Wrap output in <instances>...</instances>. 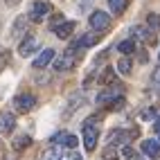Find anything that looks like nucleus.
<instances>
[{"label": "nucleus", "mask_w": 160, "mask_h": 160, "mask_svg": "<svg viewBox=\"0 0 160 160\" xmlns=\"http://www.w3.org/2000/svg\"><path fill=\"white\" fill-rule=\"evenodd\" d=\"M77 50L74 48H70V50H66L63 54L59 57V59H54V70L57 72H66V70H70L74 63H77Z\"/></svg>", "instance_id": "f257e3e1"}, {"label": "nucleus", "mask_w": 160, "mask_h": 160, "mask_svg": "<svg viewBox=\"0 0 160 160\" xmlns=\"http://www.w3.org/2000/svg\"><path fill=\"white\" fill-rule=\"evenodd\" d=\"M92 117L90 120H86V124H83V147L88 149V151H95V144H97V138H99V131L97 126H92Z\"/></svg>", "instance_id": "f03ea898"}, {"label": "nucleus", "mask_w": 160, "mask_h": 160, "mask_svg": "<svg viewBox=\"0 0 160 160\" xmlns=\"http://www.w3.org/2000/svg\"><path fill=\"white\" fill-rule=\"evenodd\" d=\"M88 23H90L92 29L102 32V29H108V25H111V16L106 14V12H99V9H95V12L90 14V18H88Z\"/></svg>", "instance_id": "7ed1b4c3"}, {"label": "nucleus", "mask_w": 160, "mask_h": 160, "mask_svg": "<svg viewBox=\"0 0 160 160\" xmlns=\"http://www.w3.org/2000/svg\"><path fill=\"white\" fill-rule=\"evenodd\" d=\"M50 2H45V0H36L34 5H32V12H29V20H34V23H41L48 14H50Z\"/></svg>", "instance_id": "20e7f679"}, {"label": "nucleus", "mask_w": 160, "mask_h": 160, "mask_svg": "<svg viewBox=\"0 0 160 160\" xmlns=\"http://www.w3.org/2000/svg\"><path fill=\"white\" fill-rule=\"evenodd\" d=\"M14 106H16L18 113H29L36 106V97H34V95H27V92L25 95H18V97L14 99Z\"/></svg>", "instance_id": "39448f33"}, {"label": "nucleus", "mask_w": 160, "mask_h": 160, "mask_svg": "<svg viewBox=\"0 0 160 160\" xmlns=\"http://www.w3.org/2000/svg\"><path fill=\"white\" fill-rule=\"evenodd\" d=\"M36 50H38V38L36 36H25L20 41V45H18V54L20 57H29V54H34Z\"/></svg>", "instance_id": "423d86ee"}, {"label": "nucleus", "mask_w": 160, "mask_h": 160, "mask_svg": "<svg viewBox=\"0 0 160 160\" xmlns=\"http://www.w3.org/2000/svg\"><path fill=\"white\" fill-rule=\"evenodd\" d=\"M122 95H120V88H106V90H102L99 95H97V104H106V102H115V99H120Z\"/></svg>", "instance_id": "0eeeda50"}, {"label": "nucleus", "mask_w": 160, "mask_h": 160, "mask_svg": "<svg viewBox=\"0 0 160 160\" xmlns=\"http://www.w3.org/2000/svg\"><path fill=\"white\" fill-rule=\"evenodd\" d=\"M99 41V34H83L79 41H74V43L70 45V48H74V50H81V48H92L95 43Z\"/></svg>", "instance_id": "6e6552de"}, {"label": "nucleus", "mask_w": 160, "mask_h": 160, "mask_svg": "<svg viewBox=\"0 0 160 160\" xmlns=\"http://www.w3.org/2000/svg\"><path fill=\"white\" fill-rule=\"evenodd\" d=\"M14 126H16V117L12 113H2L0 115V133H12L14 131Z\"/></svg>", "instance_id": "1a4fd4ad"}, {"label": "nucleus", "mask_w": 160, "mask_h": 160, "mask_svg": "<svg viewBox=\"0 0 160 160\" xmlns=\"http://www.w3.org/2000/svg\"><path fill=\"white\" fill-rule=\"evenodd\" d=\"M142 151H144L149 158H158V156H160V140H151V138L144 140V142H142Z\"/></svg>", "instance_id": "9d476101"}, {"label": "nucleus", "mask_w": 160, "mask_h": 160, "mask_svg": "<svg viewBox=\"0 0 160 160\" xmlns=\"http://www.w3.org/2000/svg\"><path fill=\"white\" fill-rule=\"evenodd\" d=\"M74 27H77V23H74V20H63L59 27H54V34H57L59 38H68L72 32H74Z\"/></svg>", "instance_id": "9b49d317"}, {"label": "nucleus", "mask_w": 160, "mask_h": 160, "mask_svg": "<svg viewBox=\"0 0 160 160\" xmlns=\"http://www.w3.org/2000/svg\"><path fill=\"white\" fill-rule=\"evenodd\" d=\"M52 59H54V50H50V48H48V50H43V52H41V54L34 59V63H32V66H34L36 70H38V68H45Z\"/></svg>", "instance_id": "f8f14e48"}, {"label": "nucleus", "mask_w": 160, "mask_h": 160, "mask_svg": "<svg viewBox=\"0 0 160 160\" xmlns=\"http://www.w3.org/2000/svg\"><path fill=\"white\" fill-rule=\"evenodd\" d=\"M54 142L68 147V149H74V147H77V135H72V133H59L54 138Z\"/></svg>", "instance_id": "ddd939ff"}, {"label": "nucleus", "mask_w": 160, "mask_h": 160, "mask_svg": "<svg viewBox=\"0 0 160 160\" xmlns=\"http://www.w3.org/2000/svg\"><path fill=\"white\" fill-rule=\"evenodd\" d=\"M126 140H131V133L129 131H113L111 135H108V144L113 147V144H122V142H126Z\"/></svg>", "instance_id": "4468645a"}, {"label": "nucleus", "mask_w": 160, "mask_h": 160, "mask_svg": "<svg viewBox=\"0 0 160 160\" xmlns=\"http://www.w3.org/2000/svg\"><path fill=\"white\" fill-rule=\"evenodd\" d=\"M131 32H133V36L142 38V41H149V43H153V36H151V32H149L147 27H140V25H135V27H131Z\"/></svg>", "instance_id": "2eb2a0df"}, {"label": "nucleus", "mask_w": 160, "mask_h": 160, "mask_svg": "<svg viewBox=\"0 0 160 160\" xmlns=\"http://www.w3.org/2000/svg\"><path fill=\"white\" fill-rule=\"evenodd\" d=\"M25 27H27V18H16V23H14V29H12V38H18L20 36V32H25Z\"/></svg>", "instance_id": "dca6fc26"}, {"label": "nucleus", "mask_w": 160, "mask_h": 160, "mask_svg": "<svg viewBox=\"0 0 160 160\" xmlns=\"http://www.w3.org/2000/svg\"><path fill=\"white\" fill-rule=\"evenodd\" d=\"M126 5H129V0H108V7L113 14H122L126 9Z\"/></svg>", "instance_id": "f3484780"}, {"label": "nucleus", "mask_w": 160, "mask_h": 160, "mask_svg": "<svg viewBox=\"0 0 160 160\" xmlns=\"http://www.w3.org/2000/svg\"><path fill=\"white\" fill-rule=\"evenodd\" d=\"M117 70H120L122 74H131V70H133V63H131V59L122 57L120 61H117Z\"/></svg>", "instance_id": "a211bd4d"}, {"label": "nucleus", "mask_w": 160, "mask_h": 160, "mask_svg": "<svg viewBox=\"0 0 160 160\" xmlns=\"http://www.w3.org/2000/svg\"><path fill=\"white\" fill-rule=\"evenodd\" d=\"M29 142H32V138H29V135H18L16 140H14V149H16V151H20V149H27Z\"/></svg>", "instance_id": "6ab92c4d"}, {"label": "nucleus", "mask_w": 160, "mask_h": 160, "mask_svg": "<svg viewBox=\"0 0 160 160\" xmlns=\"http://www.w3.org/2000/svg\"><path fill=\"white\" fill-rule=\"evenodd\" d=\"M117 50H120L122 52V54H131V52L135 50V43H133V41L129 38V41H122V43L120 45H117Z\"/></svg>", "instance_id": "aec40b11"}, {"label": "nucleus", "mask_w": 160, "mask_h": 160, "mask_svg": "<svg viewBox=\"0 0 160 160\" xmlns=\"http://www.w3.org/2000/svg\"><path fill=\"white\" fill-rule=\"evenodd\" d=\"M147 25L153 27V29H160V16L158 14H149L147 16Z\"/></svg>", "instance_id": "412c9836"}, {"label": "nucleus", "mask_w": 160, "mask_h": 160, "mask_svg": "<svg viewBox=\"0 0 160 160\" xmlns=\"http://www.w3.org/2000/svg\"><path fill=\"white\" fill-rule=\"evenodd\" d=\"M113 79H115V72H113V68H106V72L102 74V79H99V81H102V83H111Z\"/></svg>", "instance_id": "4be33fe9"}, {"label": "nucleus", "mask_w": 160, "mask_h": 160, "mask_svg": "<svg viewBox=\"0 0 160 160\" xmlns=\"http://www.w3.org/2000/svg\"><path fill=\"white\" fill-rule=\"evenodd\" d=\"M54 158H57V149H48V151L41 156L38 160H54Z\"/></svg>", "instance_id": "5701e85b"}, {"label": "nucleus", "mask_w": 160, "mask_h": 160, "mask_svg": "<svg viewBox=\"0 0 160 160\" xmlns=\"http://www.w3.org/2000/svg\"><path fill=\"white\" fill-rule=\"evenodd\" d=\"M61 160H81V156H79V153H66Z\"/></svg>", "instance_id": "b1692460"}, {"label": "nucleus", "mask_w": 160, "mask_h": 160, "mask_svg": "<svg viewBox=\"0 0 160 160\" xmlns=\"http://www.w3.org/2000/svg\"><path fill=\"white\" fill-rule=\"evenodd\" d=\"M151 79H153V83H158V86H160V66L153 70V77H151Z\"/></svg>", "instance_id": "393cba45"}, {"label": "nucleus", "mask_w": 160, "mask_h": 160, "mask_svg": "<svg viewBox=\"0 0 160 160\" xmlns=\"http://www.w3.org/2000/svg\"><path fill=\"white\" fill-rule=\"evenodd\" d=\"M5 2H7V5H9V7H16V5H18V2H20V0H5Z\"/></svg>", "instance_id": "a878e982"}, {"label": "nucleus", "mask_w": 160, "mask_h": 160, "mask_svg": "<svg viewBox=\"0 0 160 160\" xmlns=\"http://www.w3.org/2000/svg\"><path fill=\"white\" fill-rule=\"evenodd\" d=\"M153 129H156V131H160V115L156 117V124H153Z\"/></svg>", "instance_id": "bb28decb"}, {"label": "nucleus", "mask_w": 160, "mask_h": 160, "mask_svg": "<svg viewBox=\"0 0 160 160\" xmlns=\"http://www.w3.org/2000/svg\"><path fill=\"white\" fill-rule=\"evenodd\" d=\"M131 160H149V158H140V156H135V158H131Z\"/></svg>", "instance_id": "cd10ccee"}]
</instances>
